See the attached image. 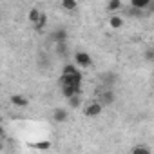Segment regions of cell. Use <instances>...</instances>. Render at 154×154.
<instances>
[{
	"label": "cell",
	"instance_id": "obj_1",
	"mask_svg": "<svg viewBox=\"0 0 154 154\" xmlns=\"http://www.w3.org/2000/svg\"><path fill=\"white\" fill-rule=\"evenodd\" d=\"M60 85H80L82 87V72H76V74H62L60 76Z\"/></svg>",
	"mask_w": 154,
	"mask_h": 154
},
{
	"label": "cell",
	"instance_id": "obj_2",
	"mask_svg": "<svg viewBox=\"0 0 154 154\" xmlns=\"http://www.w3.org/2000/svg\"><path fill=\"white\" fill-rule=\"evenodd\" d=\"M102 111H103V105H102L98 100H94V102H91L89 105H85L84 114H85L87 118H94V116H100V114H102Z\"/></svg>",
	"mask_w": 154,
	"mask_h": 154
},
{
	"label": "cell",
	"instance_id": "obj_3",
	"mask_svg": "<svg viewBox=\"0 0 154 154\" xmlns=\"http://www.w3.org/2000/svg\"><path fill=\"white\" fill-rule=\"evenodd\" d=\"M74 62H76V65H80V67H93V58L85 51L74 53Z\"/></svg>",
	"mask_w": 154,
	"mask_h": 154
},
{
	"label": "cell",
	"instance_id": "obj_4",
	"mask_svg": "<svg viewBox=\"0 0 154 154\" xmlns=\"http://www.w3.org/2000/svg\"><path fill=\"white\" fill-rule=\"evenodd\" d=\"M114 98H116V96H114V93H112L111 89H105V91H102V93L98 94V102H100L103 107H105V105H111V103L114 102Z\"/></svg>",
	"mask_w": 154,
	"mask_h": 154
},
{
	"label": "cell",
	"instance_id": "obj_5",
	"mask_svg": "<svg viewBox=\"0 0 154 154\" xmlns=\"http://www.w3.org/2000/svg\"><path fill=\"white\" fill-rule=\"evenodd\" d=\"M60 89H62V93H63L65 98L80 94V85H60Z\"/></svg>",
	"mask_w": 154,
	"mask_h": 154
},
{
	"label": "cell",
	"instance_id": "obj_6",
	"mask_svg": "<svg viewBox=\"0 0 154 154\" xmlns=\"http://www.w3.org/2000/svg\"><path fill=\"white\" fill-rule=\"evenodd\" d=\"M11 103L17 105V107H27L29 105V100L24 98L22 94H15V96H11Z\"/></svg>",
	"mask_w": 154,
	"mask_h": 154
},
{
	"label": "cell",
	"instance_id": "obj_7",
	"mask_svg": "<svg viewBox=\"0 0 154 154\" xmlns=\"http://www.w3.org/2000/svg\"><path fill=\"white\" fill-rule=\"evenodd\" d=\"M51 38L54 40V44H56V42H67V31L60 27V29H56V31L53 33V36H51Z\"/></svg>",
	"mask_w": 154,
	"mask_h": 154
},
{
	"label": "cell",
	"instance_id": "obj_8",
	"mask_svg": "<svg viewBox=\"0 0 154 154\" xmlns=\"http://www.w3.org/2000/svg\"><path fill=\"white\" fill-rule=\"evenodd\" d=\"M67 111L65 109H54V112H53V120L54 122H58V123H62V122H65L67 120Z\"/></svg>",
	"mask_w": 154,
	"mask_h": 154
},
{
	"label": "cell",
	"instance_id": "obj_9",
	"mask_svg": "<svg viewBox=\"0 0 154 154\" xmlns=\"http://www.w3.org/2000/svg\"><path fill=\"white\" fill-rule=\"evenodd\" d=\"M100 80H102L103 85H112V84L116 82V74H114V72H103V74L100 76Z\"/></svg>",
	"mask_w": 154,
	"mask_h": 154
},
{
	"label": "cell",
	"instance_id": "obj_10",
	"mask_svg": "<svg viewBox=\"0 0 154 154\" xmlns=\"http://www.w3.org/2000/svg\"><path fill=\"white\" fill-rule=\"evenodd\" d=\"M60 4L65 11H76L78 9V2H76V0H60Z\"/></svg>",
	"mask_w": 154,
	"mask_h": 154
},
{
	"label": "cell",
	"instance_id": "obj_11",
	"mask_svg": "<svg viewBox=\"0 0 154 154\" xmlns=\"http://www.w3.org/2000/svg\"><path fill=\"white\" fill-rule=\"evenodd\" d=\"M54 49H56V54L65 58L67 56V42H56L54 44Z\"/></svg>",
	"mask_w": 154,
	"mask_h": 154
},
{
	"label": "cell",
	"instance_id": "obj_12",
	"mask_svg": "<svg viewBox=\"0 0 154 154\" xmlns=\"http://www.w3.org/2000/svg\"><path fill=\"white\" fill-rule=\"evenodd\" d=\"M152 0H131V6L132 8H138V9H147L150 6Z\"/></svg>",
	"mask_w": 154,
	"mask_h": 154
},
{
	"label": "cell",
	"instance_id": "obj_13",
	"mask_svg": "<svg viewBox=\"0 0 154 154\" xmlns=\"http://www.w3.org/2000/svg\"><path fill=\"white\" fill-rule=\"evenodd\" d=\"M40 17H42V11H40V9L33 8V9L29 11V22H31V24H36V22L40 20Z\"/></svg>",
	"mask_w": 154,
	"mask_h": 154
},
{
	"label": "cell",
	"instance_id": "obj_14",
	"mask_svg": "<svg viewBox=\"0 0 154 154\" xmlns=\"http://www.w3.org/2000/svg\"><path fill=\"white\" fill-rule=\"evenodd\" d=\"M45 26H47V15H45V13H42V17H40V20H38V22L35 24V29H36L38 33H42Z\"/></svg>",
	"mask_w": 154,
	"mask_h": 154
},
{
	"label": "cell",
	"instance_id": "obj_15",
	"mask_svg": "<svg viewBox=\"0 0 154 154\" xmlns=\"http://www.w3.org/2000/svg\"><path fill=\"white\" fill-rule=\"evenodd\" d=\"M76 72H80L78 67H74L72 63H65L63 69H62V74H76Z\"/></svg>",
	"mask_w": 154,
	"mask_h": 154
},
{
	"label": "cell",
	"instance_id": "obj_16",
	"mask_svg": "<svg viewBox=\"0 0 154 154\" xmlns=\"http://www.w3.org/2000/svg\"><path fill=\"white\" fill-rule=\"evenodd\" d=\"M118 9H122V0H109L107 11H118Z\"/></svg>",
	"mask_w": 154,
	"mask_h": 154
},
{
	"label": "cell",
	"instance_id": "obj_17",
	"mask_svg": "<svg viewBox=\"0 0 154 154\" xmlns=\"http://www.w3.org/2000/svg\"><path fill=\"white\" fill-rule=\"evenodd\" d=\"M109 24H111V27H114V29H120V27L123 26V18H122V17H111Z\"/></svg>",
	"mask_w": 154,
	"mask_h": 154
},
{
	"label": "cell",
	"instance_id": "obj_18",
	"mask_svg": "<svg viewBox=\"0 0 154 154\" xmlns=\"http://www.w3.org/2000/svg\"><path fill=\"white\" fill-rule=\"evenodd\" d=\"M131 152L132 154H147V152H150V149L147 145H138V147H132Z\"/></svg>",
	"mask_w": 154,
	"mask_h": 154
},
{
	"label": "cell",
	"instance_id": "obj_19",
	"mask_svg": "<svg viewBox=\"0 0 154 154\" xmlns=\"http://www.w3.org/2000/svg\"><path fill=\"white\" fill-rule=\"evenodd\" d=\"M69 100V105L72 107V109H76L80 105V94H76V96H71V98H67Z\"/></svg>",
	"mask_w": 154,
	"mask_h": 154
},
{
	"label": "cell",
	"instance_id": "obj_20",
	"mask_svg": "<svg viewBox=\"0 0 154 154\" xmlns=\"http://www.w3.org/2000/svg\"><path fill=\"white\" fill-rule=\"evenodd\" d=\"M35 147H36V149H40V150H47V149L51 147V143H49V141H40V143H36Z\"/></svg>",
	"mask_w": 154,
	"mask_h": 154
},
{
	"label": "cell",
	"instance_id": "obj_21",
	"mask_svg": "<svg viewBox=\"0 0 154 154\" xmlns=\"http://www.w3.org/2000/svg\"><path fill=\"white\" fill-rule=\"evenodd\" d=\"M145 60H149V62H152V60H154V49H152V47L145 51Z\"/></svg>",
	"mask_w": 154,
	"mask_h": 154
},
{
	"label": "cell",
	"instance_id": "obj_22",
	"mask_svg": "<svg viewBox=\"0 0 154 154\" xmlns=\"http://www.w3.org/2000/svg\"><path fill=\"white\" fill-rule=\"evenodd\" d=\"M147 9H150V11H154V0H152V2H150V6H149Z\"/></svg>",
	"mask_w": 154,
	"mask_h": 154
}]
</instances>
